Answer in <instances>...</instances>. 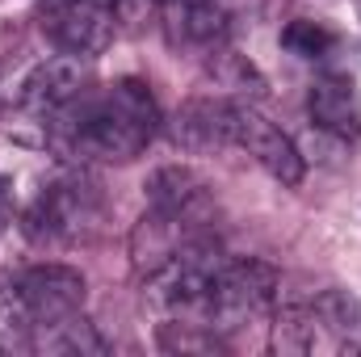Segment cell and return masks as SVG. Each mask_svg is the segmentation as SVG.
Masks as SVG:
<instances>
[{"label":"cell","mask_w":361,"mask_h":357,"mask_svg":"<svg viewBox=\"0 0 361 357\" xmlns=\"http://www.w3.org/2000/svg\"><path fill=\"white\" fill-rule=\"evenodd\" d=\"M42 126H47V143L72 164H130L160 135L164 118L147 80L122 76L105 89L89 85Z\"/></svg>","instance_id":"1"},{"label":"cell","mask_w":361,"mask_h":357,"mask_svg":"<svg viewBox=\"0 0 361 357\" xmlns=\"http://www.w3.org/2000/svg\"><path fill=\"white\" fill-rule=\"evenodd\" d=\"M319 324H324V337H328V349L336 353H361V298L349 290H319L311 298Z\"/></svg>","instance_id":"14"},{"label":"cell","mask_w":361,"mask_h":357,"mask_svg":"<svg viewBox=\"0 0 361 357\" xmlns=\"http://www.w3.org/2000/svg\"><path fill=\"white\" fill-rule=\"evenodd\" d=\"M357 17H361V0H357Z\"/></svg>","instance_id":"20"},{"label":"cell","mask_w":361,"mask_h":357,"mask_svg":"<svg viewBox=\"0 0 361 357\" xmlns=\"http://www.w3.org/2000/svg\"><path fill=\"white\" fill-rule=\"evenodd\" d=\"M105 219V198H101V185L85 173H63L51 185L38 189V198L25 206L21 214V231L30 236V244H85L97 236Z\"/></svg>","instance_id":"4"},{"label":"cell","mask_w":361,"mask_h":357,"mask_svg":"<svg viewBox=\"0 0 361 357\" xmlns=\"http://www.w3.org/2000/svg\"><path fill=\"white\" fill-rule=\"evenodd\" d=\"M160 349L164 353H214V349H223V337L197 320H164L160 324Z\"/></svg>","instance_id":"18"},{"label":"cell","mask_w":361,"mask_h":357,"mask_svg":"<svg viewBox=\"0 0 361 357\" xmlns=\"http://www.w3.org/2000/svg\"><path fill=\"white\" fill-rule=\"evenodd\" d=\"M147 210L156 214H169L177 223H189L197 231H214V214H219V202H214V189L210 181L202 177L197 169L189 164H164L147 177Z\"/></svg>","instance_id":"8"},{"label":"cell","mask_w":361,"mask_h":357,"mask_svg":"<svg viewBox=\"0 0 361 357\" xmlns=\"http://www.w3.org/2000/svg\"><path fill=\"white\" fill-rule=\"evenodd\" d=\"M0 349H4V345H0Z\"/></svg>","instance_id":"21"},{"label":"cell","mask_w":361,"mask_h":357,"mask_svg":"<svg viewBox=\"0 0 361 357\" xmlns=\"http://www.w3.org/2000/svg\"><path fill=\"white\" fill-rule=\"evenodd\" d=\"M281 286V273L261 261V257H231L223 273L214 277L202 311H197V324H206L210 332L219 337H231L257 320H269L273 307H277V290Z\"/></svg>","instance_id":"5"},{"label":"cell","mask_w":361,"mask_h":357,"mask_svg":"<svg viewBox=\"0 0 361 357\" xmlns=\"http://www.w3.org/2000/svg\"><path fill=\"white\" fill-rule=\"evenodd\" d=\"M169 135L180 152L189 156H210L231 147V97L214 92V97H189L173 114Z\"/></svg>","instance_id":"11"},{"label":"cell","mask_w":361,"mask_h":357,"mask_svg":"<svg viewBox=\"0 0 361 357\" xmlns=\"http://www.w3.org/2000/svg\"><path fill=\"white\" fill-rule=\"evenodd\" d=\"M85 273L59 261L25 265L0 282V345H30V337L72 311H85Z\"/></svg>","instance_id":"2"},{"label":"cell","mask_w":361,"mask_h":357,"mask_svg":"<svg viewBox=\"0 0 361 357\" xmlns=\"http://www.w3.org/2000/svg\"><path fill=\"white\" fill-rule=\"evenodd\" d=\"M8 219H13V181L0 177V231L8 227Z\"/></svg>","instance_id":"19"},{"label":"cell","mask_w":361,"mask_h":357,"mask_svg":"<svg viewBox=\"0 0 361 357\" xmlns=\"http://www.w3.org/2000/svg\"><path fill=\"white\" fill-rule=\"evenodd\" d=\"M156 17L173 51H193L202 59L231 38V13L223 0H160Z\"/></svg>","instance_id":"10"},{"label":"cell","mask_w":361,"mask_h":357,"mask_svg":"<svg viewBox=\"0 0 361 357\" xmlns=\"http://www.w3.org/2000/svg\"><path fill=\"white\" fill-rule=\"evenodd\" d=\"M231 147L248 152L286 189L302 185V177H307V160H302L298 143L257 109V101H231Z\"/></svg>","instance_id":"6"},{"label":"cell","mask_w":361,"mask_h":357,"mask_svg":"<svg viewBox=\"0 0 361 357\" xmlns=\"http://www.w3.org/2000/svg\"><path fill=\"white\" fill-rule=\"evenodd\" d=\"M307 114L315 122V131L332 135V139H357L361 135V92L353 76L345 72H324L311 80L307 89Z\"/></svg>","instance_id":"12"},{"label":"cell","mask_w":361,"mask_h":357,"mask_svg":"<svg viewBox=\"0 0 361 357\" xmlns=\"http://www.w3.org/2000/svg\"><path fill=\"white\" fill-rule=\"evenodd\" d=\"M231 261V253L223 248V240L214 231L193 236L185 248H177L160 269H152L143 277V303L152 311H160L164 320H197L214 277Z\"/></svg>","instance_id":"3"},{"label":"cell","mask_w":361,"mask_h":357,"mask_svg":"<svg viewBox=\"0 0 361 357\" xmlns=\"http://www.w3.org/2000/svg\"><path fill=\"white\" fill-rule=\"evenodd\" d=\"M273 332L269 345L273 353H294L307 357L315 349H328V337H324V324L315 315L311 303H286V307H273Z\"/></svg>","instance_id":"13"},{"label":"cell","mask_w":361,"mask_h":357,"mask_svg":"<svg viewBox=\"0 0 361 357\" xmlns=\"http://www.w3.org/2000/svg\"><path fill=\"white\" fill-rule=\"evenodd\" d=\"M92 59L85 55H72V51H59V55H47L42 63L30 68V76L21 80L17 92V105L30 114V118H51L59 114L63 105H72L80 92L92 85Z\"/></svg>","instance_id":"9"},{"label":"cell","mask_w":361,"mask_h":357,"mask_svg":"<svg viewBox=\"0 0 361 357\" xmlns=\"http://www.w3.org/2000/svg\"><path fill=\"white\" fill-rule=\"evenodd\" d=\"M206 72L214 76V85L231 101H261L265 97V76L257 72V63L231 47H219L206 55Z\"/></svg>","instance_id":"16"},{"label":"cell","mask_w":361,"mask_h":357,"mask_svg":"<svg viewBox=\"0 0 361 357\" xmlns=\"http://www.w3.org/2000/svg\"><path fill=\"white\" fill-rule=\"evenodd\" d=\"M42 34L72 55L97 59L118 34V0H47L42 4Z\"/></svg>","instance_id":"7"},{"label":"cell","mask_w":361,"mask_h":357,"mask_svg":"<svg viewBox=\"0 0 361 357\" xmlns=\"http://www.w3.org/2000/svg\"><path fill=\"white\" fill-rule=\"evenodd\" d=\"M30 349H38V353H76V357L109 353L105 337L97 332V324H92L85 311H72V315H63V320L38 328V332L30 337Z\"/></svg>","instance_id":"15"},{"label":"cell","mask_w":361,"mask_h":357,"mask_svg":"<svg viewBox=\"0 0 361 357\" xmlns=\"http://www.w3.org/2000/svg\"><path fill=\"white\" fill-rule=\"evenodd\" d=\"M281 47H286L294 59L319 63V59L336 55L341 38H336V30H328V25H324V21H315V17H294V21H286V25H281Z\"/></svg>","instance_id":"17"}]
</instances>
